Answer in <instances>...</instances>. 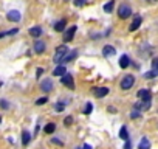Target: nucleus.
<instances>
[{"mask_svg":"<svg viewBox=\"0 0 158 149\" xmlns=\"http://www.w3.org/2000/svg\"><path fill=\"white\" fill-rule=\"evenodd\" d=\"M138 98H141L143 107H144V109H149L150 100H152V93H150L149 90H139V92H138Z\"/></svg>","mask_w":158,"mask_h":149,"instance_id":"nucleus-1","label":"nucleus"},{"mask_svg":"<svg viewBox=\"0 0 158 149\" xmlns=\"http://www.w3.org/2000/svg\"><path fill=\"white\" fill-rule=\"evenodd\" d=\"M67 51H68L67 47H64V45H62V47H57V48H56V54H54V57H53L54 62H56V64L62 62L64 57H65V54H67Z\"/></svg>","mask_w":158,"mask_h":149,"instance_id":"nucleus-2","label":"nucleus"},{"mask_svg":"<svg viewBox=\"0 0 158 149\" xmlns=\"http://www.w3.org/2000/svg\"><path fill=\"white\" fill-rule=\"evenodd\" d=\"M133 83H135V78L132 76V74H126V76L121 79V89L129 90L130 87H133Z\"/></svg>","mask_w":158,"mask_h":149,"instance_id":"nucleus-3","label":"nucleus"},{"mask_svg":"<svg viewBox=\"0 0 158 149\" xmlns=\"http://www.w3.org/2000/svg\"><path fill=\"white\" fill-rule=\"evenodd\" d=\"M130 14H132V8L129 6V5H121L119 8H118V16L121 17V19H127V17H130Z\"/></svg>","mask_w":158,"mask_h":149,"instance_id":"nucleus-4","label":"nucleus"},{"mask_svg":"<svg viewBox=\"0 0 158 149\" xmlns=\"http://www.w3.org/2000/svg\"><path fill=\"white\" fill-rule=\"evenodd\" d=\"M62 84L64 86H67L68 89H74V81H73V76H71V74L70 73H65L64 74V76H62Z\"/></svg>","mask_w":158,"mask_h":149,"instance_id":"nucleus-5","label":"nucleus"},{"mask_svg":"<svg viewBox=\"0 0 158 149\" xmlns=\"http://www.w3.org/2000/svg\"><path fill=\"white\" fill-rule=\"evenodd\" d=\"M76 30H77V28H76V25H71V27L64 33V37H62V39H64V42H70V40L73 39V36H74Z\"/></svg>","mask_w":158,"mask_h":149,"instance_id":"nucleus-6","label":"nucleus"},{"mask_svg":"<svg viewBox=\"0 0 158 149\" xmlns=\"http://www.w3.org/2000/svg\"><path fill=\"white\" fill-rule=\"evenodd\" d=\"M141 22H143L141 16H135V19H133V22L130 23L129 30H130V31H135V30H138V28H139V25H141Z\"/></svg>","mask_w":158,"mask_h":149,"instance_id":"nucleus-7","label":"nucleus"},{"mask_svg":"<svg viewBox=\"0 0 158 149\" xmlns=\"http://www.w3.org/2000/svg\"><path fill=\"white\" fill-rule=\"evenodd\" d=\"M6 17H8V20H11V22H19V20H20V13H19V11H10V13L6 14Z\"/></svg>","mask_w":158,"mask_h":149,"instance_id":"nucleus-8","label":"nucleus"},{"mask_svg":"<svg viewBox=\"0 0 158 149\" xmlns=\"http://www.w3.org/2000/svg\"><path fill=\"white\" fill-rule=\"evenodd\" d=\"M40 89H42L44 92H50V90L53 89V83H51V79H44V81L40 83Z\"/></svg>","mask_w":158,"mask_h":149,"instance_id":"nucleus-9","label":"nucleus"},{"mask_svg":"<svg viewBox=\"0 0 158 149\" xmlns=\"http://www.w3.org/2000/svg\"><path fill=\"white\" fill-rule=\"evenodd\" d=\"M44 50H45V44H44L42 40H36V42H34V51H36L37 54H42Z\"/></svg>","mask_w":158,"mask_h":149,"instance_id":"nucleus-10","label":"nucleus"},{"mask_svg":"<svg viewBox=\"0 0 158 149\" xmlns=\"http://www.w3.org/2000/svg\"><path fill=\"white\" fill-rule=\"evenodd\" d=\"M65 73H67V68L64 65H57L54 68V71H53V74H56V76H64Z\"/></svg>","mask_w":158,"mask_h":149,"instance_id":"nucleus-11","label":"nucleus"},{"mask_svg":"<svg viewBox=\"0 0 158 149\" xmlns=\"http://www.w3.org/2000/svg\"><path fill=\"white\" fill-rule=\"evenodd\" d=\"M95 93H96L98 98H102V96H106V95L109 93V87H98V89L95 90Z\"/></svg>","mask_w":158,"mask_h":149,"instance_id":"nucleus-12","label":"nucleus"},{"mask_svg":"<svg viewBox=\"0 0 158 149\" xmlns=\"http://www.w3.org/2000/svg\"><path fill=\"white\" fill-rule=\"evenodd\" d=\"M102 53H104V56H107V57H109V56H113L116 51H115V48H113L112 45H106V47H104V50H102Z\"/></svg>","mask_w":158,"mask_h":149,"instance_id":"nucleus-13","label":"nucleus"},{"mask_svg":"<svg viewBox=\"0 0 158 149\" xmlns=\"http://www.w3.org/2000/svg\"><path fill=\"white\" fill-rule=\"evenodd\" d=\"M129 62H130V61H129V56L123 54V56L119 57V67H121V68H127V67H129Z\"/></svg>","mask_w":158,"mask_h":149,"instance_id":"nucleus-14","label":"nucleus"},{"mask_svg":"<svg viewBox=\"0 0 158 149\" xmlns=\"http://www.w3.org/2000/svg\"><path fill=\"white\" fill-rule=\"evenodd\" d=\"M138 149H150V141L144 137V138H141V141H139V144H138Z\"/></svg>","mask_w":158,"mask_h":149,"instance_id":"nucleus-15","label":"nucleus"},{"mask_svg":"<svg viewBox=\"0 0 158 149\" xmlns=\"http://www.w3.org/2000/svg\"><path fill=\"white\" fill-rule=\"evenodd\" d=\"M30 34H31L33 37H40V34H42L40 27H33V28H30Z\"/></svg>","mask_w":158,"mask_h":149,"instance_id":"nucleus-16","label":"nucleus"},{"mask_svg":"<svg viewBox=\"0 0 158 149\" xmlns=\"http://www.w3.org/2000/svg\"><path fill=\"white\" fill-rule=\"evenodd\" d=\"M65 25H67L65 20H59V22L54 25V30H56V31H64V30H65Z\"/></svg>","mask_w":158,"mask_h":149,"instance_id":"nucleus-17","label":"nucleus"},{"mask_svg":"<svg viewBox=\"0 0 158 149\" xmlns=\"http://www.w3.org/2000/svg\"><path fill=\"white\" fill-rule=\"evenodd\" d=\"M30 140H31V135H30V132L23 130V132H22V143H23V144H28V143H30Z\"/></svg>","mask_w":158,"mask_h":149,"instance_id":"nucleus-18","label":"nucleus"},{"mask_svg":"<svg viewBox=\"0 0 158 149\" xmlns=\"http://www.w3.org/2000/svg\"><path fill=\"white\" fill-rule=\"evenodd\" d=\"M119 137H121L123 140H126V141L129 140V134H127V127H126V126L121 127V130H119Z\"/></svg>","mask_w":158,"mask_h":149,"instance_id":"nucleus-19","label":"nucleus"},{"mask_svg":"<svg viewBox=\"0 0 158 149\" xmlns=\"http://www.w3.org/2000/svg\"><path fill=\"white\" fill-rule=\"evenodd\" d=\"M54 129H56V124H54V123H48V124L45 126V132H47V134H53Z\"/></svg>","mask_w":158,"mask_h":149,"instance_id":"nucleus-20","label":"nucleus"},{"mask_svg":"<svg viewBox=\"0 0 158 149\" xmlns=\"http://www.w3.org/2000/svg\"><path fill=\"white\" fill-rule=\"evenodd\" d=\"M113 5H115V2H113V0H110L109 3L104 5V11H106V13H110V11L113 10Z\"/></svg>","mask_w":158,"mask_h":149,"instance_id":"nucleus-21","label":"nucleus"},{"mask_svg":"<svg viewBox=\"0 0 158 149\" xmlns=\"http://www.w3.org/2000/svg\"><path fill=\"white\" fill-rule=\"evenodd\" d=\"M73 57H76V51H73V53H70V54H67L65 57H64V61L62 62H70Z\"/></svg>","mask_w":158,"mask_h":149,"instance_id":"nucleus-22","label":"nucleus"},{"mask_svg":"<svg viewBox=\"0 0 158 149\" xmlns=\"http://www.w3.org/2000/svg\"><path fill=\"white\" fill-rule=\"evenodd\" d=\"M92 110H93V106H92L90 103H87V104H85V110H84V113H85V115H90Z\"/></svg>","mask_w":158,"mask_h":149,"instance_id":"nucleus-23","label":"nucleus"},{"mask_svg":"<svg viewBox=\"0 0 158 149\" xmlns=\"http://www.w3.org/2000/svg\"><path fill=\"white\" fill-rule=\"evenodd\" d=\"M152 68H153V71L158 74V57H155V59L152 61Z\"/></svg>","mask_w":158,"mask_h":149,"instance_id":"nucleus-24","label":"nucleus"},{"mask_svg":"<svg viewBox=\"0 0 158 149\" xmlns=\"http://www.w3.org/2000/svg\"><path fill=\"white\" fill-rule=\"evenodd\" d=\"M155 76H156V73H155L153 70H152V71H147V73L144 74V78H146V79H152V78H155Z\"/></svg>","mask_w":158,"mask_h":149,"instance_id":"nucleus-25","label":"nucleus"},{"mask_svg":"<svg viewBox=\"0 0 158 149\" xmlns=\"http://www.w3.org/2000/svg\"><path fill=\"white\" fill-rule=\"evenodd\" d=\"M47 101H48V98H45V96H44V98H39V100L36 101V104H37V106H42V104H45Z\"/></svg>","mask_w":158,"mask_h":149,"instance_id":"nucleus-26","label":"nucleus"},{"mask_svg":"<svg viewBox=\"0 0 158 149\" xmlns=\"http://www.w3.org/2000/svg\"><path fill=\"white\" fill-rule=\"evenodd\" d=\"M130 117H132V118H138V117H139V109H135V107H133V112L130 113Z\"/></svg>","mask_w":158,"mask_h":149,"instance_id":"nucleus-27","label":"nucleus"},{"mask_svg":"<svg viewBox=\"0 0 158 149\" xmlns=\"http://www.w3.org/2000/svg\"><path fill=\"white\" fill-rule=\"evenodd\" d=\"M64 107H65V104H64V103H57V104H56V110H57V112H62V110H64Z\"/></svg>","mask_w":158,"mask_h":149,"instance_id":"nucleus-28","label":"nucleus"},{"mask_svg":"<svg viewBox=\"0 0 158 149\" xmlns=\"http://www.w3.org/2000/svg\"><path fill=\"white\" fill-rule=\"evenodd\" d=\"M0 107H2V109H8V107H10V104H8L5 100H2V101H0Z\"/></svg>","mask_w":158,"mask_h":149,"instance_id":"nucleus-29","label":"nucleus"},{"mask_svg":"<svg viewBox=\"0 0 158 149\" xmlns=\"http://www.w3.org/2000/svg\"><path fill=\"white\" fill-rule=\"evenodd\" d=\"M64 123H65V126H70V124L73 123V118H71V117H67V118L64 120Z\"/></svg>","mask_w":158,"mask_h":149,"instance_id":"nucleus-30","label":"nucleus"},{"mask_svg":"<svg viewBox=\"0 0 158 149\" xmlns=\"http://www.w3.org/2000/svg\"><path fill=\"white\" fill-rule=\"evenodd\" d=\"M84 3H85V0H74V5L76 6H82Z\"/></svg>","mask_w":158,"mask_h":149,"instance_id":"nucleus-31","label":"nucleus"},{"mask_svg":"<svg viewBox=\"0 0 158 149\" xmlns=\"http://www.w3.org/2000/svg\"><path fill=\"white\" fill-rule=\"evenodd\" d=\"M77 149H92V147H90V144H84V146H81V147H77Z\"/></svg>","mask_w":158,"mask_h":149,"instance_id":"nucleus-32","label":"nucleus"},{"mask_svg":"<svg viewBox=\"0 0 158 149\" xmlns=\"http://www.w3.org/2000/svg\"><path fill=\"white\" fill-rule=\"evenodd\" d=\"M124 149H130V143H129V140L126 141V146H124Z\"/></svg>","mask_w":158,"mask_h":149,"instance_id":"nucleus-33","label":"nucleus"},{"mask_svg":"<svg viewBox=\"0 0 158 149\" xmlns=\"http://www.w3.org/2000/svg\"><path fill=\"white\" fill-rule=\"evenodd\" d=\"M53 143H56V144H62V141H60V140H56V138L53 140Z\"/></svg>","mask_w":158,"mask_h":149,"instance_id":"nucleus-34","label":"nucleus"}]
</instances>
